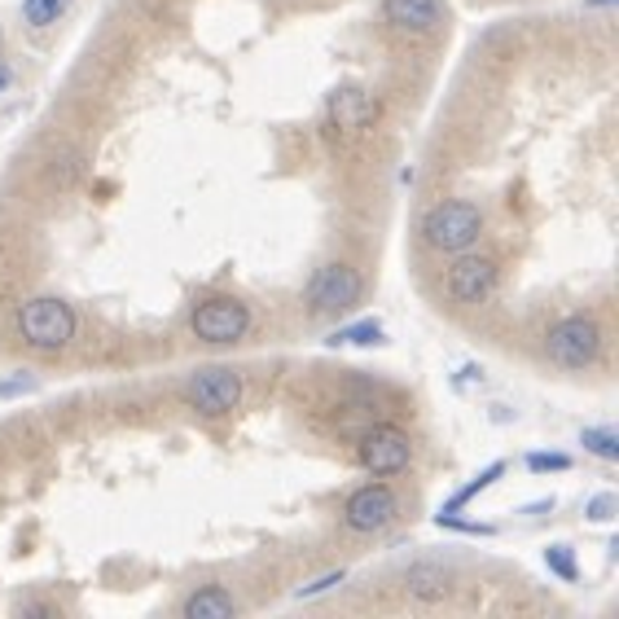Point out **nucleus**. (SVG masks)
I'll return each mask as SVG.
<instances>
[{
  "instance_id": "f257e3e1",
  "label": "nucleus",
  "mask_w": 619,
  "mask_h": 619,
  "mask_svg": "<svg viewBox=\"0 0 619 619\" xmlns=\"http://www.w3.org/2000/svg\"><path fill=\"white\" fill-rule=\"evenodd\" d=\"M479 234H484V216H479L475 203H461V198L431 207L426 220H422V238H426V247H435V251H444V256H461V251H470V247L479 242Z\"/></svg>"
},
{
  "instance_id": "f03ea898",
  "label": "nucleus",
  "mask_w": 619,
  "mask_h": 619,
  "mask_svg": "<svg viewBox=\"0 0 619 619\" xmlns=\"http://www.w3.org/2000/svg\"><path fill=\"white\" fill-rule=\"evenodd\" d=\"M18 334L35 351H62L75 338V312H70V304H62L53 295L26 300L18 308Z\"/></svg>"
},
{
  "instance_id": "7ed1b4c3",
  "label": "nucleus",
  "mask_w": 619,
  "mask_h": 619,
  "mask_svg": "<svg viewBox=\"0 0 619 619\" xmlns=\"http://www.w3.org/2000/svg\"><path fill=\"white\" fill-rule=\"evenodd\" d=\"M545 347H550V360H554V365H563V369H585V365H594L598 351H602V325H598L594 316H563V321L550 329Z\"/></svg>"
},
{
  "instance_id": "20e7f679",
  "label": "nucleus",
  "mask_w": 619,
  "mask_h": 619,
  "mask_svg": "<svg viewBox=\"0 0 619 619\" xmlns=\"http://www.w3.org/2000/svg\"><path fill=\"white\" fill-rule=\"evenodd\" d=\"M413 457V444L400 426H373L360 435V466L373 475V479H391L409 466Z\"/></svg>"
},
{
  "instance_id": "39448f33",
  "label": "nucleus",
  "mask_w": 619,
  "mask_h": 619,
  "mask_svg": "<svg viewBox=\"0 0 619 619\" xmlns=\"http://www.w3.org/2000/svg\"><path fill=\"white\" fill-rule=\"evenodd\" d=\"M373 119H378V101H373V93H365V88H356V84H343V88L329 93L325 123H329L334 137L351 141V137H360L365 128H373Z\"/></svg>"
},
{
  "instance_id": "423d86ee",
  "label": "nucleus",
  "mask_w": 619,
  "mask_h": 619,
  "mask_svg": "<svg viewBox=\"0 0 619 619\" xmlns=\"http://www.w3.org/2000/svg\"><path fill=\"white\" fill-rule=\"evenodd\" d=\"M185 395H189V404L198 409V413H229V409H238V400H242V378L229 369V365H207V369H198L194 378H189V387H185Z\"/></svg>"
},
{
  "instance_id": "0eeeda50",
  "label": "nucleus",
  "mask_w": 619,
  "mask_h": 619,
  "mask_svg": "<svg viewBox=\"0 0 619 619\" xmlns=\"http://www.w3.org/2000/svg\"><path fill=\"white\" fill-rule=\"evenodd\" d=\"M194 334L203 338V343H216V347H225V343H238L247 329H251V312L242 300H207V304H198L194 308Z\"/></svg>"
},
{
  "instance_id": "6e6552de",
  "label": "nucleus",
  "mask_w": 619,
  "mask_h": 619,
  "mask_svg": "<svg viewBox=\"0 0 619 619\" xmlns=\"http://www.w3.org/2000/svg\"><path fill=\"white\" fill-rule=\"evenodd\" d=\"M395 514H400V501L387 484H365L343 506V519H347L351 532H382V528L395 523Z\"/></svg>"
},
{
  "instance_id": "1a4fd4ad",
  "label": "nucleus",
  "mask_w": 619,
  "mask_h": 619,
  "mask_svg": "<svg viewBox=\"0 0 619 619\" xmlns=\"http://www.w3.org/2000/svg\"><path fill=\"white\" fill-rule=\"evenodd\" d=\"M497 291V260H488V256H466L461 251V260L448 269V295H453V304H484L488 295Z\"/></svg>"
},
{
  "instance_id": "9d476101",
  "label": "nucleus",
  "mask_w": 619,
  "mask_h": 619,
  "mask_svg": "<svg viewBox=\"0 0 619 619\" xmlns=\"http://www.w3.org/2000/svg\"><path fill=\"white\" fill-rule=\"evenodd\" d=\"M308 300L316 312H347L360 304V273L347 264H325L308 286Z\"/></svg>"
},
{
  "instance_id": "9b49d317",
  "label": "nucleus",
  "mask_w": 619,
  "mask_h": 619,
  "mask_svg": "<svg viewBox=\"0 0 619 619\" xmlns=\"http://www.w3.org/2000/svg\"><path fill=\"white\" fill-rule=\"evenodd\" d=\"M382 18L404 35H426L444 22V0H382Z\"/></svg>"
},
{
  "instance_id": "f8f14e48",
  "label": "nucleus",
  "mask_w": 619,
  "mask_h": 619,
  "mask_svg": "<svg viewBox=\"0 0 619 619\" xmlns=\"http://www.w3.org/2000/svg\"><path fill=\"white\" fill-rule=\"evenodd\" d=\"M234 611H238V602H234L220 585H207V589L189 594L185 607H181V616L185 619H234Z\"/></svg>"
},
{
  "instance_id": "ddd939ff",
  "label": "nucleus",
  "mask_w": 619,
  "mask_h": 619,
  "mask_svg": "<svg viewBox=\"0 0 619 619\" xmlns=\"http://www.w3.org/2000/svg\"><path fill=\"white\" fill-rule=\"evenodd\" d=\"M404 589H409V598H417V602H444V598H448V576H444L439 567L422 563V567H409Z\"/></svg>"
},
{
  "instance_id": "4468645a",
  "label": "nucleus",
  "mask_w": 619,
  "mask_h": 619,
  "mask_svg": "<svg viewBox=\"0 0 619 619\" xmlns=\"http://www.w3.org/2000/svg\"><path fill=\"white\" fill-rule=\"evenodd\" d=\"M501 475H506V461H492V466H484V470H479V475H475L466 488H457V492H453V497L439 506V514H457V510H461V506H470L479 492H488V488H492Z\"/></svg>"
},
{
  "instance_id": "2eb2a0df",
  "label": "nucleus",
  "mask_w": 619,
  "mask_h": 619,
  "mask_svg": "<svg viewBox=\"0 0 619 619\" xmlns=\"http://www.w3.org/2000/svg\"><path fill=\"white\" fill-rule=\"evenodd\" d=\"M329 343H334V347H373V343H382V325L369 316V321H356V325L334 329Z\"/></svg>"
},
{
  "instance_id": "dca6fc26",
  "label": "nucleus",
  "mask_w": 619,
  "mask_h": 619,
  "mask_svg": "<svg viewBox=\"0 0 619 619\" xmlns=\"http://www.w3.org/2000/svg\"><path fill=\"white\" fill-rule=\"evenodd\" d=\"M580 444H585L594 457H602V461H619V431L616 426H585V431H580Z\"/></svg>"
},
{
  "instance_id": "f3484780",
  "label": "nucleus",
  "mask_w": 619,
  "mask_h": 619,
  "mask_svg": "<svg viewBox=\"0 0 619 619\" xmlns=\"http://www.w3.org/2000/svg\"><path fill=\"white\" fill-rule=\"evenodd\" d=\"M66 9H70V0H22V18L31 26H53Z\"/></svg>"
},
{
  "instance_id": "a211bd4d",
  "label": "nucleus",
  "mask_w": 619,
  "mask_h": 619,
  "mask_svg": "<svg viewBox=\"0 0 619 619\" xmlns=\"http://www.w3.org/2000/svg\"><path fill=\"white\" fill-rule=\"evenodd\" d=\"M545 567H550L558 580H567V585H576V580H580V567H576L572 545H550V550H545Z\"/></svg>"
},
{
  "instance_id": "6ab92c4d",
  "label": "nucleus",
  "mask_w": 619,
  "mask_h": 619,
  "mask_svg": "<svg viewBox=\"0 0 619 619\" xmlns=\"http://www.w3.org/2000/svg\"><path fill=\"white\" fill-rule=\"evenodd\" d=\"M528 470H532V475H545V470H572V457H567V453H532V457H528Z\"/></svg>"
},
{
  "instance_id": "aec40b11",
  "label": "nucleus",
  "mask_w": 619,
  "mask_h": 619,
  "mask_svg": "<svg viewBox=\"0 0 619 619\" xmlns=\"http://www.w3.org/2000/svg\"><path fill=\"white\" fill-rule=\"evenodd\" d=\"M616 510H619V497L602 492V497H594V501H589V510H585V514H589L594 523H607V519H616Z\"/></svg>"
},
{
  "instance_id": "412c9836",
  "label": "nucleus",
  "mask_w": 619,
  "mask_h": 619,
  "mask_svg": "<svg viewBox=\"0 0 619 619\" xmlns=\"http://www.w3.org/2000/svg\"><path fill=\"white\" fill-rule=\"evenodd\" d=\"M334 585H343V572H329V576H321L316 585H304V589H295V598H316V594H325V589H334Z\"/></svg>"
},
{
  "instance_id": "4be33fe9",
  "label": "nucleus",
  "mask_w": 619,
  "mask_h": 619,
  "mask_svg": "<svg viewBox=\"0 0 619 619\" xmlns=\"http://www.w3.org/2000/svg\"><path fill=\"white\" fill-rule=\"evenodd\" d=\"M22 391H35V378H22V373H18V378L0 382V400H4V395H22Z\"/></svg>"
},
{
  "instance_id": "5701e85b",
  "label": "nucleus",
  "mask_w": 619,
  "mask_h": 619,
  "mask_svg": "<svg viewBox=\"0 0 619 619\" xmlns=\"http://www.w3.org/2000/svg\"><path fill=\"white\" fill-rule=\"evenodd\" d=\"M4 88H9V66L0 62V93H4Z\"/></svg>"
},
{
  "instance_id": "b1692460",
  "label": "nucleus",
  "mask_w": 619,
  "mask_h": 619,
  "mask_svg": "<svg viewBox=\"0 0 619 619\" xmlns=\"http://www.w3.org/2000/svg\"><path fill=\"white\" fill-rule=\"evenodd\" d=\"M589 4H611V0H589Z\"/></svg>"
}]
</instances>
